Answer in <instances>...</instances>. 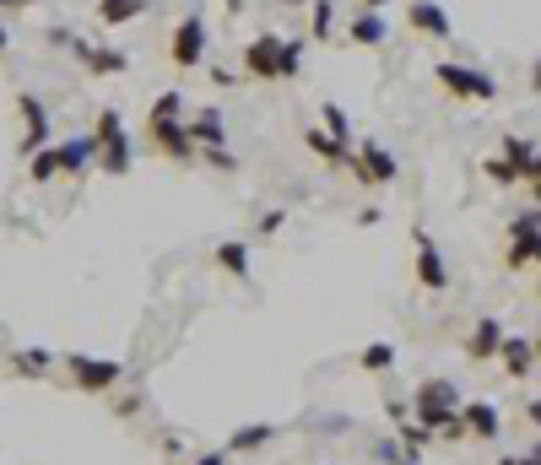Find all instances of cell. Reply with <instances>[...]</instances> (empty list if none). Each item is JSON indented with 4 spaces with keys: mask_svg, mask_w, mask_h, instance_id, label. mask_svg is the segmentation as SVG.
<instances>
[{
    "mask_svg": "<svg viewBox=\"0 0 541 465\" xmlns=\"http://www.w3.org/2000/svg\"><path fill=\"white\" fill-rule=\"evenodd\" d=\"M244 71L255 82H293L303 71V38H282V33H255L244 44Z\"/></svg>",
    "mask_w": 541,
    "mask_h": 465,
    "instance_id": "6da1fadb",
    "label": "cell"
},
{
    "mask_svg": "<svg viewBox=\"0 0 541 465\" xmlns=\"http://www.w3.org/2000/svg\"><path fill=\"white\" fill-rule=\"evenodd\" d=\"M92 136H98V168L109 179H125L130 168H136V146H130V136H125V114L120 109H103Z\"/></svg>",
    "mask_w": 541,
    "mask_h": 465,
    "instance_id": "7a4b0ae2",
    "label": "cell"
},
{
    "mask_svg": "<svg viewBox=\"0 0 541 465\" xmlns=\"http://www.w3.org/2000/svg\"><path fill=\"white\" fill-rule=\"evenodd\" d=\"M433 76H439V87L455 92L460 103H493V98H498V82H493L487 71H477V65L439 60V65H433Z\"/></svg>",
    "mask_w": 541,
    "mask_h": 465,
    "instance_id": "3957f363",
    "label": "cell"
},
{
    "mask_svg": "<svg viewBox=\"0 0 541 465\" xmlns=\"http://www.w3.org/2000/svg\"><path fill=\"white\" fill-rule=\"evenodd\" d=\"M65 374H71L76 390H87V395H109L114 384L125 379V368L114 363V357H92V352H71L65 357Z\"/></svg>",
    "mask_w": 541,
    "mask_h": 465,
    "instance_id": "277c9868",
    "label": "cell"
},
{
    "mask_svg": "<svg viewBox=\"0 0 541 465\" xmlns=\"http://www.w3.org/2000/svg\"><path fill=\"white\" fill-rule=\"evenodd\" d=\"M168 60L179 65V71H195V65H206V17H179L174 28V44H168Z\"/></svg>",
    "mask_w": 541,
    "mask_h": 465,
    "instance_id": "5b68a950",
    "label": "cell"
},
{
    "mask_svg": "<svg viewBox=\"0 0 541 465\" xmlns=\"http://www.w3.org/2000/svg\"><path fill=\"white\" fill-rule=\"evenodd\" d=\"M147 136H152L157 152L174 157V163H195V157H201V146H195V136H190V125H184V119H152Z\"/></svg>",
    "mask_w": 541,
    "mask_h": 465,
    "instance_id": "8992f818",
    "label": "cell"
},
{
    "mask_svg": "<svg viewBox=\"0 0 541 465\" xmlns=\"http://www.w3.org/2000/svg\"><path fill=\"white\" fill-rule=\"evenodd\" d=\"M412 244H417V282L422 287H428V292H444V287H450V260H444V249L439 244H433V233H412Z\"/></svg>",
    "mask_w": 541,
    "mask_h": 465,
    "instance_id": "52a82bcc",
    "label": "cell"
},
{
    "mask_svg": "<svg viewBox=\"0 0 541 465\" xmlns=\"http://www.w3.org/2000/svg\"><path fill=\"white\" fill-rule=\"evenodd\" d=\"M17 114H22V141H17V157H33L38 146H49V109H44V98L22 92V98H17Z\"/></svg>",
    "mask_w": 541,
    "mask_h": 465,
    "instance_id": "ba28073f",
    "label": "cell"
},
{
    "mask_svg": "<svg viewBox=\"0 0 541 465\" xmlns=\"http://www.w3.org/2000/svg\"><path fill=\"white\" fill-rule=\"evenodd\" d=\"M352 168H358L363 184H395V174H401L395 152H390V146H379V141H363L358 152H352Z\"/></svg>",
    "mask_w": 541,
    "mask_h": 465,
    "instance_id": "9c48e42d",
    "label": "cell"
},
{
    "mask_svg": "<svg viewBox=\"0 0 541 465\" xmlns=\"http://www.w3.org/2000/svg\"><path fill=\"white\" fill-rule=\"evenodd\" d=\"M406 22H412V33H422V38H455V17L439 6V0H412L406 6Z\"/></svg>",
    "mask_w": 541,
    "mask_h": 465,
    "instance_id": "30bf717a",
    "label": "cell"
},
{
    "mask_svg": "<svg viewBox=\"0 0 541 465\" xmlns=\"http://www.w3.org/2000/svg\"><path fill=\"white\" fill-rule=\"evenodd\" d=\"M71 55L82 60L87 76H125V71H130V55H125V49H98V44H82V38H76Z\"/></svg>",
    "mask_w": 541,
    "mask_h": 465,
    "instance_id": "8fae6325",
    "label": "cell"
},
{
    "mask_svg": "<svg viewBox=\"0 0 541 465\" xmlns=\"http://www.w3.org/2000/svg\"><path fill=\"white\" fill-rule=\"evenodd\" d=\"M460 422H466V438H477V444H498V433H504L493 401H466L460 406Z\"/></svg>",
    "mask_w": 541,
    "mask_h": 465,
    "instance_id": "7c38bea8",
    "label": "cell"
},
{
    "mask_svg": "<svg viewBox=\"0 0 541 465\" xmlns=\"http://www.w3.org/2000/svg\"><path fill=\"white\" fill-rule=\"evenodd\" d=\"M504 336H509V330L498 325L493 314H482V320L471 325V336H466V357H471V363H493L498 347H504Z\"/></svg>",
    "mask_w": 541,
    "mask_h": 465,
    "instance_id": "4fadbf2b",
    "label": "cell"
},
{
    "mask_svg": "<svg viewBox=\"0 0 541 465\" xmlns=\"http://www.w3.org/2000/svg\"><path fill=\"white\" fill-rule=\"evenodd\" d=\"M60 152V174H87L92 163H98V136H71L55 146Z\"/></svg>",
    "mask_w": 541,
    "mask_h": 465,
    "instance_id": "5bb4252c",
    "label": "cell"
},
{
    "mask_svg": "<svg viewBox=\"0 0 541 465\" xmlns=\"http://www.w3.org/2000/svg\"><path fill=\"white\" fill-rule=\"evenodd\" d=\"M184 125H190L195 146H228V125H222V109H195V114H184Z\"/></svg>",
    "mask_w": 541,
    "mask_h": 465,
    "instance_id": "9a60e30c",
    "label": "cell"
},
{
    "mask_svg": "<svg viewBox=\"0 0 541 465\" xmlns=\"http://www.w3.org/2000/svg\"><path fill=\"white\" fill-rule=\"evenodd\" d=\"M266 444H276V422H249V428H233L222 455H255V449H266Z\"/></svg>",
    "mask_w": 541,
    "mask_h": 465,
    "instance_id": "2e32d148",
    "label": "cell"
},
{
    "mask_svg": "<svg viewBox=\"0 0 541 465\" xmlns=\"http://www.w3.org/2000/svg\"><path fill=\"white\" fill-rule=\"evenodd\" d=\"M6 363H11V374H17V379H49V374H55V352H44V347H17Z\"/></svg>",
    "mask_w": 541,
    "mask_h": 465,
    "instance_id": "e0dca14e",
    "label": "cell"
},
{
    "mask_svg": "<svg viewBox=\"0 0 541 465\" xmlns=\"http://www.w3.org/2000/svg\"><path fill=\"white\" fill-rule=\"evenodd\" d=\"M498 363H504L509 379H525L536 368V347L525 336H504V347H498Z\"/></svg>",
    "mask_w": 541,
    "mask_h": 465,
    "instance_id": "ac0fdd59",
    "label": "cell"
},
{
    "mask_svg": "<svg viewBox=\"0 0 541 465\" xmlns=\"http://www.w3.org/2000/svg\"><path fill=\"white\" fill-rule=\"evenodd\" d=\"M347 38H352V44H363V49H379L390 38V22L379 17V11H358V17L347 22Z\"/></svg>",
    "mask_w": 541,
    "mask_h": 465,
    "instance_id": "d6986e66",
    "label": "cell"
},
{
    "mask_svg": "<svg viewBox=\"0 0 541 465\" xmlns=\"http://www.w3.org/2000/svg\"><path fill=\"white\" fill-rule=\"evenodd\" d=\"M152 0H98V22L103 28H130L136 17H147Z\"/></svg>",
    "mask_w": 541,
    "mask_h": 465,
    "instance_id": "ffe728a7",
    "label": "cell"
},
{
    "mask_svg": "<svg viewBox=\"0 0 541 465\" xmlns=\"http://www.w3.org/2000/svg\"><path fill=\"white\" fill-rule=\"evenodd\" d=\"M412 406H460L455 379H422L417 395H412Z\"/></svg>",
    "mask_w": 541,
    "mask_h": 465,
    "instance_id": "44dd1931",
    "label": "cell"
},
{
    "mask_svg": "<svg viewBox=\"0 0 541 465\" xmlns=\"http://www.w3.org/2000/svg\"><path fill=\"white\" fill-rule=\"evenodd\" d=\"M303 146H309L320 163H352V146L336 141V136H325V130H309V136H303Z\"/></svg>",
    "mask_w": 541,
    "mask_h": 465,
    "instance_id": "7402d4cb",
    "label": "cell"
},
{
    "mask_svg": "<svg viewBox=\"0 0 541 465\" xmlns=\"http://www.w3.org/2000/svg\"><path fill=\"white\" fill-rule=\"evenodd\" d=\"M358 368H363V374H390V368H395V347H390V341H368V347L358 352Z\"/></svg>",
    "mask_w": 541,
    "mask_h": 465,
    "instance_id": "603a6c76",
    "label": "cell"
},
{
    "mask_svg": "<svg viewBox=\"0 0 541 465\" xmlns=\"http://www.w3.org/2000/svg\"><path fill=\"white\" fill-rule=\"evenodd\" d=\"M217 265L228 276H249V244H239V238H222V244H217Z\"/></svg>",
    "mask_w": 541,
    "mask_h": 465,
    "instance_id": "cb8c5ba5",
    "label": "cell"
},
{
    "mask_svg": "<svg viewBox=\"0 0 541 465\" xmlns=\"http://www.w3.org/2000/svg\"><path fill=\"white\" fill-rule=\"evenodd\" d=\"M395 428H401V455H406V460H417L422 449L433 444V433L422 428V422H412V417H401V422H395Z\"/></svg>",
    "mask_w": 541,
    "mask_h": 465,
    "instance_id": "d4e9b609",
    "label": "cell"
},
{
    "mask_svg": "<svg viewBox=\"0 0 541 465\" xmlns=\"http://www.w3.org/2000/svg\"><path fill=\"white\" fill-rule=\"evenodd\" d=\"M184 114H190V98H184L179 87H168V92H157V103H152L147 125H152V119H184Z\"/></svg>",
    "mask_w": 541,
    "mask_h": 465,
    "instance_id": "484cf974",
    "label": "cell"
},
{
    "mask_svg": "<svg viewBox=\"0 0 541 465\" xmlns=\"http://www.w3.org/2000/svg\"><path fill=\"white\" fill-rule=\"evenodd\" d=\"M28 174H33V184L60 179V152H55V146H38V152L28 157Z\"/></svg>",
    "mask_w": 541,
    "mask_h": 465,
    "instance_id": "4316f807",
    "label": "cell"
},
{
    "mask_svg": "<svg viewBox=\"0 0 541 465\" xmlns=\"http://www.w3.org/2000/svg\"><path fill=\"white\" fill-rule=\"evenodd\" d=\"M320 119H325V136H336V141H347L352 146V125H347V114H341V103H320Z\"/></svg>",
    "mask_w": 541,
    "mask_h": 465,
    "instance_id": "83f0119b",
    "label": "cell"
},
{
    "mask_svg": "<svg viewBox=\"0 0 541 465\" xmlns=\"http://www.w3.org/2000/svg\"><path fill=\"white\" fill-rule=\"evenodd\" d=\"M309 33L314 38H331L336 33V6H331V0H314V6H309Z\"/></svg>",
    "mask_w": 541,
    "mask_h": 465,
    "instance_id": "f1b7e54d",
    "label": "cell"
},
{
    "mask_svg": "<svg viewBox=\"0 0 541 465\" xmlns=\"http://www.w3.org/2000/svg\"><path fill=\"white\" fill-rule=\"evenodd\" d=\"M482 174L493 179L498 190H509V184H520V168H514V163H504V157H487V163H482Z\"/></svg>",
    "mask_w": 541,
    "mask_h": 465,
    "instance_id": "f546056e",
    "label": "cell"
},
{
    "mask_svg": "<svg viewBox=\"0 0 541 465\" xmlns=\"http://www.w3.org/2000/svg\"><path fill=\"white\" fill-rule=\"evenodd\" d=\"M531 157H536V141H525V136H504V163L525 168Z\"/></svg>",
    "mask_w": 541,
    "mask_h": 465,
    "instance_id": "4dcf8cb0",
    "label": "cell"
},
{
    "mask_svg": "<svg viewBox=\"0 0 541 465\" xmlns=\"http://www.w3.org/2000/svg\"><path fill=\"white\" fill-rule=\"evenodd\" d=\"M536 233H541V211H536V206L520 211V217L509 222V244H514V238H536Z\"/></svg>",
    "mask_w": 541,
    "mask_h": 465,
    "instance_id": "1f68e13d",
    "label": "cell"
},
{
    "mask_svg": "<svg viewBox=\"0 0 541 465\" xmlns=\"http://www.w3.org/2000/svg\"><path fill=\"white\" fill-rule=\"evenodd\" d=\"M201 157H206L211 168H222V174H233V168H239V157H233L228 146H201Z\"/></svg>",
    "mask_w": 541,
    "mask_h": 465,
    "instance_id": "d6a6232c",
    "label": "cell"
},
{
    "mask_svg": "<svg viewBox=\"0 0 541 465\" xmlns=\"http://www.w3.org/2000/svg\"><path fill=\"white\" fill-rule=\"evenodd\" d=\"M520 179H531V184H541V146H536V157L520 168Z\"/></svg>",
    "mask_w": 541,
    "mask_h": 465,
    "instance_id": "836d02e7",
    "label": "cell"
},
{
    "mask_svg": "<svg viewBox=\"0 0 541 465\" xmlns=\"http://www.w3.org/2000/svg\"><path fill=\"white\" fill-rule=\"evenodd\" d=\"M22 6H38V0H0V17H11V11H22Z\"/></svg>",
    "mask_w": 541,
    "mask_h": 465,
    "instance_id": "e575fe53",
    "label": "cell"
},
{
    "mask_svg": "<svg viewBox=\"0 0 541 465\" xmlns=\"http://www.w3.org/2000/svg\"><path fill=\"white\" fill-rule=\"evenodd\" d=\"M195 465H228V455H222V449H206V455L195 460Z\"/></svg>",
    "mask_w": 541,
    "mask_h": 465,
    "instance_id": "d590c367",
    "label": "cell"
},
{
    "mask_svg": "<svg viewBox=\"0 0 541 465\" xmlns=\"http://www.w3.org/2000/svg\"><path fill=\"white\" fill-rule=\"evenodd\" d=\"M525 422H531V428H541V401H531V406H525Z\"/></svg>",
    "mask_w": 541,
    "mask_h": 465,
    "instance_id": "8d00e7d4",
    "label": "cell"
},
{
    "mask_svg": "<svg viewBox=\"0 0 541 465\" xmlns=\"http://www.w3.org/2000/svg\"><path fill=\"white\" fill-rule=\"evenodd\" d=\"M520 460H525V465H541V444H531V449H525Z\"/></svg>",
    "mask_w": 541,
    "mask_h": 465,
    "instance_id": "74e56055",
    "label": "cell"
},
{
    "mask_svg": "<svg viewBox=\"0 0 541 465\" xmlns=\"http://www.w3.org/2000/svg\"><path fill=\"white\" fill-rule=\"evenodd\" d=\"M6 49H11V28L0 22V55H6Z\"/></svg>",
    "mask_w": 541,
    "mask_h": 465,
    "instance_id": "f35d334b",
    "label": "cell"
},
{
    "mask_svg": "<svg viewBox=\"0 0 541 465\" xmlns=\"http://www.w3.org/2000/svg\"><path fill=\"white\" fill-rule=\"evenodd\" d=\"M390 6V0H363V11H385Z\"/></svg>",
    "mask_w": 541,
    "mask_h": 465,
    "instance_id": "ab89813d",
    "label": "cell"
},
{
    "mask_svg": "<svg viewBox=\"0 0 541 465\" xmlns=\"http://www.w3.org/2000/svg\"><path fill=\"white\" fill-rule=\"evenodd\" d=\"M531 87H536V92H541V60H536V65H531Z\"/></svg>",
    "mask_w": 541,
    "mask_h": 465,
    "instance_id": "60d3db41",
    "label": "cell"
},
{
    "mask_svg": "<svg viewBox=\"0 0 541 465\" xmlns=\"http://www.w3.org/2000/svg\"><path fill=\"white\" fill-rule=\"evenodd\" d=\"M498 465H525L520 455H498Z\"/></svg>",
    "mask_w": 541,
    "mask_h": 465,
    "instance_id": "b9f144b4",
    "label": "cell"
},
{
    "mask_svg": "<svg viewBox=\"0 0 541 465\" xmlns=\"http://www.w3.org/2000/svg\"><path fill=\"white\" fill-rule=\"evenodd\" d=\"M282 6H314V0H282Z\"/></svg>",
    "mask_w": 541,
    "mask_h": 465,
    "instance_id": "7bdbcfd3",
    "label": "cell"
},
{
    "mask_svg": "<svg viewBox=\"0 0 541 465\" xmlns=\"http://www.w3.org/2000/svg\"><path fill=\"white\" fill-rule=\"evenodd\" d=\"M390 465H417V460H406V455H395V460H390Z\"/></svg>",
    "mask_w": 541,
    "mask_h": 465,
    "instance_id": "ee69618b",
    "label": "cell"
},
{
    "mask_svg": "<svg viewBox=\"0 0 541 465\" xmlns=\"http://www.w3.org/2000/svg\"><path fill=\"white\" fill-rule=\"evenodd\" d=\"M531 347H536V363H541V336H536V341H531Z\"/></svg>",
    "mask_w": 541,
    "mask_h": 465,
    "instance_id": "f6af8a7d",
    "label": "cell"
},
{
    "mask_svg": "<svg viewBox=\"0 0 541 465\" xmlns=\"http://www.w3.org/2000/svg\"><path fill=\"white\" fill-rule=\"evenodd\" d=\"M531 195H536V211H541V184H536V190H531Z\"/></svg>",
    "mask_w": 541,
    "mask_h": 465,
    "instance_id": "bcb514c9",
    "label": "cell"
},
{
    "mask_svg": "<svg viewBox=\"0 0 541 465\" xmlns=\"http://www.w3.org/2000/svg\"><path fill=\"white\" fill-rule=\"evenodd\" d=\"M536 292H541V276H536Z\"/></svg>",
    "mask_w": 541,
    "mask_h": 465,
    "instance_id": "7dc6e473",
    "label": "cell"
}]
</instances>
